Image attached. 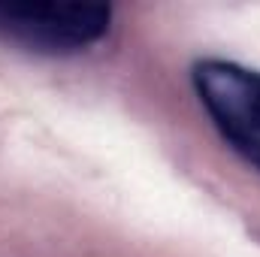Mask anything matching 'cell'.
<instances>
[{
  "label": "cell",
  "mask_w": 260,
  "mask_h": 257,
  "mask_svg": "<svg viewBox=\"0 0 260 257\" xmlns=\"http://www.w3.org/2000/svg\"><path fill=\"white\" fill-rule=\"evenodd\" d=\"M194 85L203 106L233 148L260 167V73L227 61L194 67Z\"/></svg>",
  "instance_id": "2"
},
{
  "label": "cell",
  "mask_w": 260,
  "mask_h": 257,
  "mask_svg": "<svg viewBox=\"0 0 260 257\" xmlns=\"http://www.w3.org/2000/svg\"><path fill=\"white\" fill-rule=\"evenodd\" d=\"M109 15L91 3H0V37L37 52H76L106 34Z\"/></svg>",
  "instance_id": "1"
}]
</instances>
